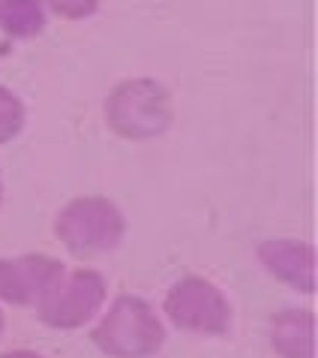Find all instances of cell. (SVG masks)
<instances>
[{"mask_svg": "<svg viewBox=\"0 0 318 358\" xmlns=\"http://www.w3.org/2000/svg\"><path fill=\"white\" fill-rule=\"evenodd\" d=\"M48 24V9L43 0H0V31L9 39L27 43L43 36Z\"/></svg>", "mask_w": 318, "mask_h": 358, "instance_id": "9", "label": "cell"}, {"mask_svg": "<svg viewBox=\"0 0 318 358\" xmlns=\"http://www.w3.org/2000/svg\"><path fill=\"white\" fill-rule=\"evenodd\" d=\"M63 271L66 265L52 253L0 256V304L36 307Z\"/></svg>", "mask_w": 318, "mask_h": 358, "instance_id": "7", "label": "cell"}, {"mask_svg": "<svg viewBox=\"0 0 318 358\" xmlns=\"http://www.w3.org/2000/svg\"><path fill=\"white\" fill-rule=\"evenodd\" d=\"M267 341L276 358H315L318 322L310 307H282L271 316Z\"/></svg>", "mask_w": 318, "mask_h": 358, "instance_id": "8", "label": "cell"}, {"mask_svg": "<svg viewBox=\"0 0 318 358\" xmlns=\"http://www.w3.org/2000/svg\"><path fill=\"white\" fill-rule=\"evenodd\" d=\"M108 301V277L93 265L66 268L48 295L33 307L36 320L52 331H82Z\"/></svg>", "mask_w": 318, "mask_h": 358, "instance_id": "5", "label": "cell"}, {"mask_svg": "<svg viewBox=\"0 0 318 358\" xmlns=\"http://www.w3.org/2000/svg\"><path fill=\"white\" fill-rule=\"evenodd\" d=\"M162 320L181 334L192 337H228L234 328L232 298L216 280L204 274H183L162 295Z\"/></svg>", "mask_w": 318, "mask_h": 358, "instance_id": "4", "label": "cell"}, {"mask_svg": "<svg viewBox=\"0 0 318 358\" xmlns=\"http://www.w3.org/2000/svg\"><path fill=\"white\" fill-rule=\"evenodd\" d=\"M27 127V103L13 87L0 85V148L13 145Z\"/></svg>", "mask_w": 318, "mask_h": 358, "instance_id": "10", "label": "cell"}, {"mask_svg": "<svg viewBox=\"0 0 318 358\" xmlns=\"http://www.w3.org/2000/svg\"><path fill=\"white\" fill-rule=\"evenodd\" d=\"M103 121L123 142H153L174 124V96L153 76L121 78L103 103Z\"/></svg>", "mask_w": 318, "mask_h": 358, "instance_id": "3", "label": "cell"}, {"mask_svg": "<svg viewBox=\"0 0 318 358\" xmlns=\"http://www.w3.org/2000/svg\"><path fill=\"white\" fill-rule=\"evenodd\" d=\"M6 202V181H3V175H0V208H3Z\"/></svg>", "mask_w": 318, "mask_h": 358, "instance_id": "13", "label": "cell"}, {"mask_svg": "<svg viewBox=\"0 0 318 358\" xmlns=\"http://www.w3.org/2000/svg\"><path fill=\"white\" fill-rule=\"evenodd\" d=\"M6 331V313H3V307H0V337H3Z\"/></svg>", "mask_w": 318, "mask_h": 358, "instance_id": "14", "label": "cell"}, {"mask_svg": "<svg viewBox=\"0 0 318 358\" xmlns=\"http://www.w3.org/2000/svg\"><path fill=\"white\" fill-rule=\"evenodd\" d=\"M91 325V343L105 358H156L168 343L162 313L132 292L105 301L103 313Z\"/></svg>", "mask_w": 318, "mask_h": 358, "instance_id": "1", "label": "cell"}, {"mask_svg": "<svg viewBox=\"0 0 318 358\" xmlns=\"http://www.w3.org/2000/svg\"><path fill=\"white\" fill-rule=\"evenodd\" d=\"M54 238L78 262L103 259L126 241L129 220L123 208L105 193L73 196L54 214Z\"/></svg>", "mask_w": 318, "mask_h": 358, "instance_id": "2", "label": "cell"}, {"mask_svg": "<svg viewBox=\"0 0 318 358\" xmlns=\"http://www.w3.org/2000/svg\"><path fill=\"white\" fill-rule=\"evenodd\" d=\"M48 15H57L61 22H87L103 9V0H43Z\"/></svg>", "mask_w": 318, "mask_h": 358, "instance_id": "11", "label": "cell"}, {"mask_svg": "<svg viewBox=\"0 0 318 358\" xmlns=\"http://www.w3.org/2000/svg\"><path fill=\"white\" fill-rule=\"evenodd\" d=\"M255 259L267 277L297 295H315L318 289V253L315 244L292 235L264 238L255 247Z\"/></svg>", "mask_w": 318, "mask_h": 358, "instance_id": "6", "label": "cell"}, {"mask_svg": "<svg viewBox=\"0 0 318 358\" xmlns=\"http://www.w3.org/2000/svg\"><path fill=\"white\" fill-rule=\"evenodd\" d=\"M0 358H48V355H43L39 350H31V346H15V350L0 352Z\"/></svg>", "mask_w": 318, "mask_h": 358, "instance_id": "12", "label": "cell"}]
</instances>
